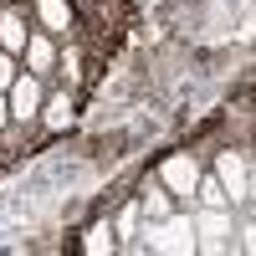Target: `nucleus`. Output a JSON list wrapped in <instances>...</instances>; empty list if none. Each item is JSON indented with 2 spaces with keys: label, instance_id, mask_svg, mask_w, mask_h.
I'll list each match as a JSON object with an SVG mask.
<instances>
[{
  "label": "nucleus",
  "instance_id": "nucleus-14",
  "mask_svg": "<svg viewBox=\"0 0 256 256\" xmlns=\"http://www.w3.org/2000/svg\"><path fill=\"white\" fill-rule=\"evenodd\" d=\"M10 128V108H6V92H0V134Z\"/></svg>",
  "mask_w": 256,
  "mask_h": 256
},
{
  "label": "nucleus",
  "instance_id": "nucleus-6",
  "mask_svg": "<svg viewBox=\"0 0 256 256\" xmlns=\"http://www.w3.org/2000/svg\"><path fill=\"white\" fill-rule=\"evenodd\" d=\"M52 82L56 88H67V92H88V41L82 36H67V41H56V67H52Z\"/></svg>",
  "mask_w": 256,
  "mask_h": 256
},
{
  "label": "nucleus",
  "instance_id": "nucleus-12",
  "mask_svg": "<svg viewBox=\"0 0 256 256\" xmlns=\"http://www.w3.org/2000/svg\"><path fill=\"white\" fill-rule=\"evenodd\" d=\"M195 205H205V210H230V195L220 190V180L210 174V169H200V180H195Z\"/></svg>",
  "mask_w": 256,
  "mask_h": 256
},
{
  "label": "nucleus",
  "instance_id": "nucleus-4",
  "mask_svg": "<svg viewBox=\"0 0 256 256\" xmlns=\"http://www.w3.org/2000/svg\"><path fill=\"white\" fill-rule=\"evenodd\" d=\"M210 174L220 180V190L230 195V205L251 200V154H246V148H236V144L216 148V159H210Z\"/></svg>",
  "mask_w": 256,
  "mask_h": 256
},
{
  "label": "nucleus",
  "instance_id": "nucleus-5",
  "mask_svg": "<svg viewBox=\"0 0 256 256\" xmlns=\"http://www.w3.org/2000/svg\"><path fill=\"white\" fill-rule=\"evenodd\" d=\"M77 102L82 92H67V88H46V98H41V113H36V134L41 138H56V134H72V123H77Z\"/></svg>",
  "mask_w": 256,
  "mask_h": 256
},
{
  "label": "nucleus",
  "instance_id": "nucleus-13",
  "mask_svg": "<svg viewBox=\"0 0 256 256\" xmlns=\"http://www.w3.org/2000/svg\"><path fill=\"white\" fill-rule=\"evenodd\" d=\"M16 72H20V56H16V52H0V92L16 82Z\"/></svg>",
  "mask_w": 256,
  "mask_h": 256
},
{
  "label": "nucleus",
  "instance_id": "nucleus-11",
  "mask_svg": "<svg viewBox=\"0 0 256 256\" xmlns=\"http://www.w3.org/2000/svg\"><path fill=\"white\" fill-rule=\"evenodd\" d=\"M77 251H88V256H113V251H118L108 216H102V220H92V226H82V236H77Z\"/></svg>",
  "mask_w": 256,
  "mask_h": 256
},
{
  "label": "nucleus",
  "instance_id": "nucleus-10",
  "mask_svg": "<svg viewBox=\"0 0 256 256\" xmlns=\"http://www.w3.org/2000/svg\"><path fill=\"white\" fill-rule=\"evenodd\" d=\"M134 200H138V210H144V220H164V216H174V195L159 184V174H144L138 180V190H134Z\"/></svg>",
  "mask_w": 256,
  "mask_h": 256
},
{
  "label": "nucleus",
  "instance_id": "nucleus-9",
  "mask_svg": "<svg viewBox=\"0 0 256 256\" xmlns=\"http://www.w3.org/2000/svg\"><path fill=\"white\" fill-rule=\"evenodd\" d=\"M20 67H26V72H41V77H52V67H56V36H52V31H41V26H31L26 46H20Z\"/></svg>",
  "mask_w": 256,
  "mask_h": 256
},
{
  "label": "nucleus",
  "instance_id": "nucleus-1",
  "mask_svg": "<svg viewBox=\"0 0 256 256\" xmlns=\"http://www.w3.org/2000/svg\"><path fill=\"white\" fill-rule=\"evenodd\" d=\"M200 154L195 148H174V154H164L159 164H154V174H159V184L174 195V205L180 210H195V180H200Z\"/></svg>",
  "mask_w": 256,
  "mask_h": 256
},
{
  "label": "nucleus",
  "instance_id": "nucleus-7",
  "mask_svg": "<svg viewBox=\"0 0 256 256\" xmlns=\"http://www.w3.org/2000/svg\"><path fill=\"white\" fill-rule=\"evenodd\" d=\"M26 6H31V20L41 31H52L56 41L77 36V6L72 0H26Z\"/></svg>",
  "mask_w": 256,
  "mask_h": 256
},
{
  "label": "nucleus",
  "instance_id": "nucleus-8",
  "mask_svg": "<svg viewBox=\"0 0 256 256\" xmlns=\"http://www.w3.org/2000/svg\"><path fill=\"white\" fill-rule=\"evenodd\" d=\"M31 26H36V20H31V6H26V0H0V52H16V56H20Z\"/></svg>",
  "mask_w": 256,
  "mask_h": 256
},
{
  "label": "nucleus",
  "instance_id": "nucleus-2",
  "mask_svg": "<svg viewBox=\"0 0 256 256\" xmlns=\"http://www.w3.org/2000/svg\"><path fill=\"white\" fill-rule=\"evenodd\" d=\"M190 226H195V256H230L236 251V226H230V210H190Z\"/></svg>",
  "mask_w": 256,
  "mask_h": 256
},
{
  "label": "nucleus",
  "instance_id": "nucleus-3",
  "mask_svg": "<svg viewBox=\"0 0 256 256\" xmlns=\"http://www.w3.org/2000/svg\"><path fill=\"white\" fill-rule=\"evenodd\" d=\"M46 88H52V77L26 72V67L16 72V82L6 88V108H10V123H16V128H36V113H41V98H46Z\"/></svg>",
  "mask_w": 256,
  "mask_h": 256
}]
</instances>
